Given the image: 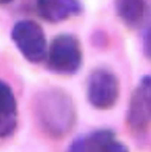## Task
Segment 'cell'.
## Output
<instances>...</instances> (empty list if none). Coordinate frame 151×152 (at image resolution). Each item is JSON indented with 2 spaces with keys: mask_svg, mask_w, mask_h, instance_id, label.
Returning <instances> with one entry per match:
<instances>
[{
  "mask_svg": "<svg viewBox=\"0 0 151 152\" xmlns=\"http://www.w3.org/2000/svg\"><path fill=\"white\" fill-rule=\"evenodd\" d=\"M33 112L40 130L54 138L66 136L75 123L73 100L59 88L39 91L34 97Z\"/></svg>",
  "mask_w": 151,
  "mask_h": 152,
  "instance_id": "cell-1",
  "label": "cell"
},
{
  "mask_svg": "<svg viewBox=\"0 0 151 152\" xmlns=\"http://www.w3.org/2000/svg\"><path fill=\"white\" fill-rule=\"evenodd\" d=\"M143 49L146 56L151 60V28H148L143 37Z\"/></svg>",
  "mask_w": 151,
  "mask_h": 152,
  "instance_id": "cell-11",
  "label": "cell"
},
{
  "mask_svg": "<svg viewBox=\"0 0 151 152\" xmlns=\"http://www.w3.org/2000/svg\"><path fill=\"white\" fill-rule=\"evenodd\" d=\"M11 36L14 45L28 61L38 64L47 58V39L37 22L28 19L16 22Z\"/></svg>",
  "mask_w": 151,
  "mask_h": 152,
  "instance_id": "cell-3",
  "label": "cell"
},
{
  "mask_svg": "<svg viewBox=\"0 0 151 152\" xmlns=\"http://www.w3.org/2000/svg\"><path fill=\"white\" fill-rule=\"evenodd\" d=\"M113 140L115 138L112 131L100 129L77 137L71 142L67 152H102Z\"/></svg>",
  "mask_w": 151,
  "mask_h": 152,
  "instance_id": "cell-8",
  "label": "cell"
},
{
  "mask_svg": "<svg viewBox=\"0 0 151 152\" xmlns=\"http://www.w3.org/2000/svg\"><path fill=\"white\" fill-rule=\"evenodd\" d=\"M119 95V83L115 74L107 69H96L90 74L87 83L88 100L96 109L114 106Z\"/></svg>",
  "mask_w": 151,
  "mask_h": 152,
  "instance_id": "cell-4",
  "label": "cell"
},
{
  "mask_svg": "<svg viewBox=\"0 0 151 152\" xmlns=\"http://www.w3.org/2000/svg\"><path fill=\"white\" fill-rule=\"evenodd\" d=\"M83 64L80 42L71 34H60L48 49L47 68L59 75H73Z\"/></svg>",
  "mask_w": 151,
  "mask_h": 152,
  "instance_id": "cell-2",
  "label": "cell"
},
{
  "mask_svg": "<svg viewBox=\"0 0 151 152\" xmlns=\"http://www.w3.org/2000/svg\"><path fill=\"white\" fill-rule=\"evenodd\" d=\"M102 152H129V150L123 142H119L116 140H113L105 147V149Z\"/></svg>",
  "mask_w": 151,
  "mask_h": 152,
  "instance_id": "cell-10",
  "label": "cell"
},
{
  "mask_svg": "<svg viewBox=\"0 0 151 152\" xmlns=\"http://www.w3.org/2000/svg\"><path fill=\"white\" fill-rule=\"evenodd\" d=\"M13 1V0H0V4H5V3H9Z\"/></svg>",
  "mask_w": 151,
  "mask_h": 152,
  "instance_id": "cell-12",
  "label": "cell"
},
{
  "mask_svg": "<svg viewBox=\"0 0 151 152\" xmlns=\"http://www.w3.org/2000/svg\"><path fill=\"white\" fill-rule=\"evenodd\" d=\"M127 123L134 131L145 130L151 124V75L142 77L131 94Z\"/></svg>",
  "mask_w": 151,
  "mask_h": 152,
  "instance_id": "cell-5",
  "label": "cell"
},
{
  "mask_svg": "<svg viewBox=\"0 0 151 152\" xmlns=\"http://www.w3.org/2000/svg\"><path fill=\"white\" fill-rule=\"evenodd\" d=\"M17 127V102L11 86L0 79V138L12 135Z\"/></svg>",
  "mask_w": 151,
  "mask_h": 152,
  "instance_id": "cell-6",
  "label": "cell"
},
{
  "mask_svg": "<svg viewBox=\"0 0 151 152\" xmlns=\"http://www.w3.org/2000/svg\"><path fill=\"white\" fill-rule=\"evenodd\" d=\"M116 12L128 26L136 28L144 20L146 5L144 0H116Z\"/></svg>",
  "mask_w": 151,
  "mask_h": 152,
  "instance_id": "cell-9",
  "label": "cell"
},
{
  "mask_svg": "<svg viewBox=\"0 0 151 152\" xmlns=\"http://www.w3.org/2000/svg\"><path fill=\"white\" fill-rule=\"evenodd\" d=\"M37 13L45 21L57 23L78 14V0H36Z\"/></svg>",
  "mask_w": 151,
  "mask_h": 152,
  "instance_id": "cell-7",
  "label": "cell"
}]
</instances>
